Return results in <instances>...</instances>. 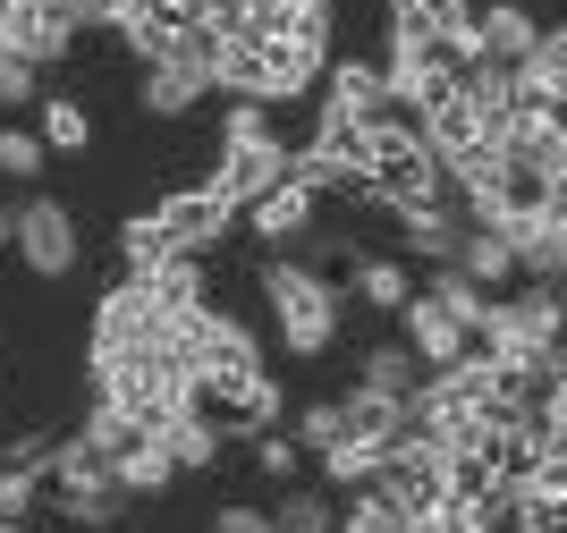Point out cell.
Listing matches in <instances>:
<instances>
[{"instance_id":"6","label":"cell","mask_w":567,"mask_h":533,"mask_svg":"<svg viewBox=\"0 0 567 533\" xmlns=\"http://www.w3.org/2000/svg\"><path fill=\"white\" fill-rule=\"evenodd\" d=\"M178 356H187L195 381H220V372H255L262 339H255L246 314H229V305H195V314H178Z\"/></svg>"},{"instance_id":"28","label":"cell","mask_w":567,"mask_h":533,"mask_svg":"<svg viewBox=\"0 0 567 533\" xmlns=\"http://www.w3.org/2000/svg\"><path fill=\"white\" fill-rule=\"evenodd\" d=\"M271 525H280V533H339V500H331V491L288 483L280 500H271Z\"/></svg>"},{"instance_id":"1","label":"cell","mask_w":567,"mask_h":533,"mask_svg":"<svg viewBox=\"0 0 567 533\" xmlns=\"http://www.w3.org/2000/svg\"><path fill=\"white\" fill-rule=\"evenodd\" d=\"M262 314H271V339H280L297 365H322L339 348V330H348V288L331 271H313L297 255H271L262 263Z\"/></svg>"},{"instance_id":"23","label":"cell","mask_w":567,"mask_h":533,"mask_svg":"<svg viewBox=\"0 0 567 533\" xmlns=\"http://www.w3.org/2000/svg\"><path fill=\"white\" fill-rule=\"evenodd\" d=\"M34 136H43L51 153H85V144H94V111H85L76 93H43V102H34Z\"/></svg>"},{"instance_id":"19","label":"cell","mask_w":567,"mask_h":533,"mask_svg":"<svg viewBox=\"0 0 567 533\" xmlns=\"http://www.w3.org/2000/svg\"><path fill=\"white\" fill-rule=\"evenodd\" d=\"M457 271H466L474 279V288H492V297H508V288H517V255H508V237H499V229H483V221H474V229H466V246H457Z\"/></svg>"},{"instance_id":"24","label":"cell","mask_w":567,"mask_h":533,"mask_svg":"<svg viewBox=\"0 0 567 533\" xmlns=\"http://www.w3.org/2000/svg\"><path fill=\"white\" fill-rule=\"evenodd\" d=\"M144 432H153V423H136L127 407H111V398H94V407H85V423H76V441L94 449V458H111V465L127 458V449H136Z\"/></svg>"},{"instance_id":"10","label":"cell","mask_w":567,"mask_h":533,"mask_svg":"<svg viewBox=\"0 0 567 533\" xmlns=\"http://www.w3.org/2000/svg\"><path fill=\"white\" fill-rule=\"evenodd\" d=\"M204 416L229 432V441H262V432H280V381H271V365L255 372H220V381H204Z\"/></svg>"},{"instance_id":"29","label":"cell","mask_w":567,"mask_h":533,"mask_svg":"<svg viewBox=\"0 0 567 533\" xmlns=\"http://www.w3.org/2000/svg\"><path fill=\"white\" fill-rule=\"evenodd\" d=\"M51 170V144L34 136V127H18V119H9V127H0V178H18V186H34Z\"/></svg>"},{"instance_id":"37","label":"cell","mask_w":567,"mask_h":533,"mask_svg":"<svg viewBox=\"0 0 567 533\" xmlns=\"http://www.w3.org/2000/svg\"><path fill=\"white\" fill-rule=\"evenodd\" d=\"M550 390H567V339L550 348Z\"/></svg>"},{"instance_id":"22","label":"cell","mask_w":567,"mask_h":533,"mask_svg":"<svg viewBox=\"0 0 567 533\" xmlns=\"http://www.w3.org/2000/svg\"><path fill=\"white\" fill-rule=\"evenodd\" d=\"M162 441H169V458H178V474H204V465H220V441H229V432H220L204 407H187V416L162 423Z\"/></svg>"},{"instance_id":"5","label":"cell","mask_w":567,"mask_h":533,"mask_svg":"<svg viewBox=\"0 0 567 533\" xmlns=\"http://www.w3.org/2000/svg\"><path fill=\"white\" fill-rule=\"evenodd\" d=\"M262 43V102H297L331 76V18H288L280 34H255Z\"/></svg>"},{"instance_id":"20","label":"cell","mask_w":567,"mask_h":533,"mask_svg":"<svg viewBox=\"0 0 567 533\" xmlns=\"http://www.w3.org/2000/svg\"><path fill=\"white\" fill-rule=\"evenodd\" d=\"M517 85L543 102V111H567V18L543 25V43H534V60L517 69Z\"/></svg>"},{"instance_id":"12","label":"cell","mask_w":567,"mask_h":533,"mask_svg":"<svg viewBox=\"0 0 567 533\" xmlns=\"http://www.w3.org/2000/svg\"><path fill=\"white\" fill-rule=\"evenodd\" d=\"M466 195H441V204H415V212H399V246H406V263H424V271H450L457 263V246H466Z\"/></svg>"},{"instance_id":"9","label":"cell","mask_w":567,"mask_h":533,"mask_svg":"<svg viewBox=\"0 0 567 533\" xmlns=\"http://www.w3.org/2000/svg\"><path fill=\"white\" fill-rule=\"evenodd\" d=\"M390 119V85H381V60H331L322 76V119H313V136H364Z\"/></svg>"},{"instance_id":"25","label":"cell","mask_w":567,"mask_h":533,"mask_svg":"<svg viewBox=\"0 0 567 533\" xmlns=\"http://www.w3.org/2000/svg\"><path fill=\"white\" fill-rule=\"evenodd\" d=\"M127 279H144V288H153L169 314H195V305H213V288H204V263H195V255H169V263H153V271H127Z\"/></svg>"},{"instance_id":"35","label":"cell","mask_w":567,"mask_h":533,"mask_svg":"<svg viewBox=\"0 0 567 533\" xmlns=\"http://www.w3.org/2000/svg\"><path fill=\"white\" fill-rule=\"evenodd\" d=\"M381 9H390V25H424L441 0H381Z\"/></svg>"},{"instance_id":"16","label":"cell","mask_w":567,"mask_h":533,"mask_svg":"<svg viewBox=\"0 0 567 533\" xmlns=\"http://www.w3.org/2000/svg\"><path fill=\"white\" fill-rule=\"evenodd\" d=\"M339 416H348V441H373V449H399L406 432H415V416H406V398H381V390H339Z\"/></svg>"},{"instance_id":"14","label":"cell","mask_w":567,"mask_h":533,"mask_svg":"<svg viewBox=\"0 0 567 533\" xmlns=\"http://www.w3.org/2000/svg\"><path fill=\"white\" fill-rule=\"evenodd\" d=\"M543 43V18L525 9V0H492V9H474V60H492V69H525Z\"/></svg>"},{"instance_id":"21","label":"cell","mask_w":567,"mask_h":533,"mask_svg":"<svg viewBox=\"0 0 567 533\" xmlns=\"http://www.w3.org/2000/svg\"><path fill=\"white\" fill-rule=\"evenodd\" d=\"M111 474H118V491H127V500H162V491L178 483V458H169V441H162V432H144V441L127 449V458H118Z\"/></svg>"},{"instance_id":"31","label":"cell","mask_w":567,"mask_h":533,"mask_svg":"<svg viewBox=\"0 0 567 533\" xmlns=\"http://www.w3.org/2000/svg\"><path fill=\"white\" fill-rule=\"evenodd\" d=\"M288 441L306 449V458H322L331 441H348V416H339V398H313V407H297V423H288Z\"/></svg>"},{"instance_id":"4","label":"cell","mask_w":567,"mask_h":533,"mask_svg":"<svg viewBox=\"0 0 567 533\" xmlns=\"http://www.w3.org/2000/svg\"><path fill=\"white\" fill-rule=\"evenodd\" d=\"M204 93H213V34H204V25H178L162 60H144L136 111H144V119H187Z\"/></svg>"},{"instance_id":"33","label":"cell","mask_w":567,"mask_h":533,"mask_svg":"<svg viewBox=\"0 0 567 533\" xmlns=\"http://www.w3.org/2000/svg\"><path fill=\"white\" fill-rule=\"evenodd\" d=\"M34 102H43V69H25V60L0 51V111H34Z\"/></svg>"},{"instance_id":"15","label":"cell","mask_w":567,"mask_h":533,"mask_svg":"<svg viewBox=\"0 0 567 533\" xmlns=\"http://www.w3.org/2000/svg\"><path fill=\"white\" fill-rule=\"evenodd\" d=\"M313 221H322V195H306L297 178H288V186H271L262 204H246V229H255L262 246H271V255H297Z\"/></svg>"},{"instance_id":"17","label":"cell","mask_w":567,"mask_h":533,"mask_svg":"<svg viewBox=\"0 0 567 533\" xmlns=\"http://www.w3.org/2000/svg\"><path fill=\"white\" fill-rule=\"evenodd\" d=\"M348 297L364 305V314H406V305H415V271H406L399 255H355L348 263Z\"/></svg>"},{"instance_id":"18","label":"cell","mask_w":567,"mask_h":533,"mask_svg":"<svg viewBox=\"0 0 567 533\" xmlns=\"http://www.w3.org/2000/svg\"><path fill=\"white\" fill-rule=\"evenodd\" d=\"M355 390H381V398H415L424 390V356L406 339H381V348L355 356Z\"/></svg>"},{"instance_id":"30","label":"cell","mask_w":567,"mask_h":533,"mask_svg":"<svg viewBox=\"0 0 567 533\" xmlns=\"http://www.w3.org/2000/svg\"><path fill=\"white\" fill-rule=\"evenodd\" d=\"M43 500H51V474H43V465H0V516H9V525H25Z\"/></svg>"},{"instance_id":"13","label":"cell","mask_w":567,"mask_h":533,"mask_svg":"<svg viewBox=\"0 0 567 533\" xmlns=\"http://www.w3.org/2000/svg\"><path fill=\"white\" fill-rule=\"evenodd\" d=\"M399 339L424 356V372H450V365H466V356H474V330L457 322L441 297H424V288H415V305L399 314Z\"/></svg>"},{"instance_id":"34","label":"cell","mask_w":567,"mask_h":533,"mask_svg":"<svg viewBox=\"0 0 567 533\" xmlns=\"http://www.w3.org/2000/svg\"><path fill=\"white\" fill-rule=\"evenodd\" d=\"M213 533H280V525H271V509H246V500H220V509H213Z\"/></svg>"},{"instance_id":"27","label":"cell","mask_w":567,"mask_h":533,"mask_svg":"<svg viewBox=\"0 0 567 533\" xmlns=\"http://www.w3.org/2000/svg\"><path fill=\"white\" fill-rule=\"evenodd\" d=\"M424 297H441V305L457 314V322L474 330V339H483V322H492V305H499L492 288H474V279L457 271V263H450V271H424Z\"/></svg>"},{"instance_id":"32","label":"cell","mask_w":567,"mask_h":533,"mask_svg":"<svg viewBox=\"0 0 567 533\" xmlns=\"http://www.w3.org/2000/svg\"><path fill=\"white\" fill-rule=\"evenodd\" d=\"M297 465H306V449L288 441V432H262L255 441V474L262 483H297Z\"/></svg>"},{"instance_id":"3","label":"cell","mask_w":567,"mask_h":533,"mask_svg":"<svg viewBox=\"0 0 567 533\" xmlns=\"http://www.w3.org/2000/svg\"><path fill=\"white\" fill-rule=\"evenodd\" d=\"M178 348V314H169L144 279H118L111 297L94 305V339H85V372L127 365V356H169Z\"/></svg>"},{"instance_id":"11","label":"cell","mask_w":567,"mask_h":533,"mask_svg":"<svg viewBox=\"0 0 567 533\" xmlns=\"http://www.w3.org/2000/svg\"><path fill=\"white\" fill-rule=\"evenodd\" d=\"M0 51L25 60V69H60L76 51V18L51 9V0H0Z\"/></svg>"},{"instance_id":"8","label":"cell","mask_w":567,"mask_h":533,"mask_svg":"<svg viewBox=\"0 0 567 533\" xmlns=\"http://www.w3.org/2000/svg\"><path fill=\"white\" fill-rule=\"evenodd\" d=\"M153 221H162V246L169 255H220V246H229V229L237 221H246V212L229 204V195H213V186H178V195H162V204H153Z\"/></svg>"},{"instance_id":"2","label":"cell","mask_w":567,"mask_h":533,"mask_svg":"<svg viewBox=\"0 0 567 533\" xmlns=\"http://www.w3.org/2000/svg\"><path fill=\"white\" fill-rule=\"evenodd\" d=\"M288 136H271V111L262 102H229V119H220V162H213V195H229L237 212L262 204L271 186H288Z\"/></svg>"},{"instance_id":"36","label":"cell","mask_w":567,"mask_h":533,"mask_svg":"<svg viewBox=\"0 0 567 533\" xmlns=\"http://www.w3.org/2000/svg\"><path fill=\"white\" fill-rule=\"evenodd\" d=\"M0 255H18V204L0 195Z\"/></svg>"},{"instance_id":"26","label":"cell","mask_w":567,"mask_h":533,"mask_svg":"<svg viewBox=\"0 0 567 533\" xmlns=\"http://www.w3.org/2000/svg\"><path fill=\"white\" fill-rule=\"evenodd\" d=\"M313 465H322V483H331V491H364V483H381L390 449H373V441H331Z\"/></svg>"},{"instance_id":"7","label":"cell","mask_w":567,"mask_h":533,"mask_svg":"<svg viewBox=\"0 0 567 533\" xmlns=\"http://www.w3.org/2000/svg\"><path fill=\"white\" fill-rule=\"evenodd\" d=\"M18 263L34 279H69L85 263V229H76V212L60 195H25L18 204Z\"/></svg>"}]
</instances>
